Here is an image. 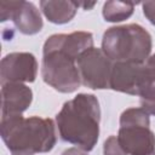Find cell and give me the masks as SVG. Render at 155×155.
Instances as JSON below:
<instances>
[{
	"label": "cell",
	"instance_id": "obj_4",
	"mask_svg": "<svg viewBox=\"0 0 155 155\" xmlns=\"http://www.w3.org/2000/svg\"><path fill=\"white\" fill-rule=\"evenodd\" d=\"M148 115L142 108H130L122 113L116 138L126 155L155 154V136L149 128Z\"/></svg>",
	"mask_w": 155,
	"mask_h": 155
},
{
	"label": "cell",
	"instance_id": "obj_10",
	"mask_svg": "<svg viewBox=\"0 0 155 155\" xmlns=\"http://www.w3.org/2000/svg\"><path fill=\"white\" fill-rule=\"evenodd\" d=\"M31 90L21 82H6L1 88V117L22 114L31 103Z\"/></svg>",
	"mask_w": 155,
	"mask_h": 155
},
{
	"label": "cell",
	"instance_id": "obj_16",
	"mask_svg": "<svg viewBox=\"0 0 155 155\" xmlns=\"http://www.w3.org/2000/svg\"><path fill=\"white\" fill-rule=\"evenodd\" d=\"M143 12L147 18L155 24V1H145L143 2Z\"/></svg>",
	"mask_w": 155,
	"mask_h": 155
},
{
	"label": "cell",
	"instance_id": "obj_9",
	"mask_svg": "<svg viewBox=\"0 0 155 155\" xmlns=\"http://www.w3.org/2000/svg\"><path fill=\"white\" fill-rule=\"evenodd\" d=\"M38 63L31 53L16 52L7 54L1 61V84L34 81Z\"/></svg>",
	"mask_w": 155,
	"mask_h": 155
},
{
	"label": "cell",
	"instance_id": "obj_7",
	"mask_svg": "<svg viewBox=\"0 0 155 155\" xmlns=\"http://www.w3.org/2000/svg\"><path fill=\"white\" fill-rule=\"evenodd\" d=\"M81 81L90 88H109L113 65L101 48L91 47L82 52L78 59Z\"/></svg>",
	"mask_w": 155,
	"mask_h": 155
},
{
	"label": "cell",
	"instance_id": "obj_8",
	"mask_svg": "<svg viewBox=\"0 0 155 155\" xmlns=\"http://www.w3.org/2000/svg\"><path fill=\"white\" fill-rule=\"evenodd\" d=\"M0 18L2 22L12 19L23 34H35L42 28V19L38 8L27 1L0 2Z\"/></svg>",
	"mask_w": 155,
	"mask_h": 155
},
{
	"label": "cell",
	"instance_id": "obj_17",
	"mask_svg": "<svg viewBox=\"0 0 155 155\" xmlns=\"http://www.w3.org/2000/svg\"><path fill=\"white\" fill-rule=\"evenodd\" d=\"M62 155H87L85 151L80 150V149H76V148H70L68 150H65Z\"/></svg>",
	"mask_w": 155,
	"mask_h": 155
},
{
	"label": "cell",
	"instance_id": "obj_14",
	"mask_svg": "<svg viewBox=\"0 0 155 155\" xmlns=\"http://www.w3.org/2000/svg\"><path fill=\"white\" fill-rule=\"evenodd\" d=\"M142 109L147 114L155 115V81L139 93Z\"/></svg>",
	"mask_w": 155,
	"mask_h": 155
},
{
	"label": "cell",
	"instance_id": "obj_5",
	"mask_svg": "<svg viewBox=\"0 0 155 155\" xmlns=\"http://www.w3.org/2000/svg\"><path fill=\"white\" fill-rule=\"evenodd\" d=\"M76 58L58 48H44L41 74L44 81L64 93L79 88L81 78L75 64Z\"/></svg>",
	"mask_w": 155,
	"mask_h": 155
},
{
	"label": "cell",
	"instance_id": "obj_1",
	"mask_svg": "<svg viewBox=\"0 0 155 155\" xmlns=\"http://www.w3.org/2000/svg\"><path fill=\"white\" fill-rule=\"evenodd\" d=\"M99 119L101 110L97 98L85 93L64 103L56 116L62 139L78 145L84 151L92 150L97 143Z\"/></svg>",
	"mask_w": 155,
	"mask_h": 155
},
{
	"label": "cell",
	"instance_id": "obj_18",
	"mask_svg": "<svg viewBox=\"0 0 155 155\" xmlns=\"http://www.w3.org/2000/svg\"><path fill=\"white\" fill-rule=\"evenodd\" d=\"M154 155H155V154H154Z\"/></svg>",
	"mask_w": 155,
	"mask_h": 155
},
{
	"label": "cell",
	"instance_id": "obj_13",
	"mask_svg": "<svg viewBox=\"0 0 155 155\" xmlns=\"http://www.w3.org/2000/svg\"><path fill=\"white\" fill-rule=\"evenodd\" d=\"M133 7V2L108 1L103 6V16L108 22H120L132 15Z\"/></svg>",
	"mask_w": 155,
	"mask_h": 155
},
{
	"label": "cell",
	"instance_id": "obj_6",
	"mask_svg": "<svg viewBox=\"0 0 155 155\" xmlns=\"http://www.w3.org/2000/svg\"><path fill=\"white\" fill-rule=\"evenodd\" d=\"M155 78V53L144 63H115L111 70L110 87L128 94H137Z\"/></svg>",
	"mask_w": 155,
	"mask_h": 155
},
{
	"label": "cell",
	"instance_id": "obj_12",
	"mask_svg": "<svg viewBox=\"0 0 155 155\" xmlns=\"http://www.w3.org/2000/svg\"><path fill=\"white\" fill-rule=\"evenodd\" d=\"M40 6L50 22L63 24L75 16L79 4L71 1H41Z\"/></svg>",
	"mask_w": 155,
	"mask_h": 155
},
{
	"label": "cell",
	"instance_id": "obj_15",
	"mask_svg": "<svg viewBox=\"0 0 155 155\" xmlns=\"http://www.w3.org/2000/svg\"><path fill=\"white\" fill-rule=\"evenodd\" d=\"M104 155H126L115 136L109 137L104 143Z\"/></svg>",
	"mask_w": 155,
	"mask_h": 155
},
{
	"label": "cell",
	"instance_id": "obj_11",
	"mask_svg": "<svg viewBox=\"0 0 155 155\" xmlns=\"http://www.w3.org/2000/svg\"><path fill=\"white\" fill-rule=\"evenodd\" d=\"M93 39L91 33L86 31H75L69 35L67 34H56L50 36L45 45L44 48H58L62 50L70 56L78 57L85 52L86 50L93 47Z\"/></svg>",
	"mask_w": 155,
	"mask_h": 155
},
{
	"label": "cell",
	"instance_id": "obj_2",
	"mask_svg": "<svg viewBox=\"0 0 155 155\" xmlns=\"http://www.w3.org/2000/svg\"><path fill=\"white\" fill-rule=\"evenodd\" d=\"M1 137L12 155L47 153L56 144V128L51 119L22 114L1 117Z\"/></svg>",
	"mask_w": 155,
	"mask_h": 155
},
{
	"label": "cell",
	"instance_id": "obj_3",
	"mask_svg": "<svg viewBox=\"0 0 155 155\" xmlns=\"http://www.w3.org/2000/svg\"><path fill=\"white\" fill-rule=\"evenodd\" d=\"M102 51L120 63H144L151 51L149 33L138 24L109 28L102 41Z\"/></svg>",
	"mask_w": 155,
	"mask_h": 155
}]
</instances>
